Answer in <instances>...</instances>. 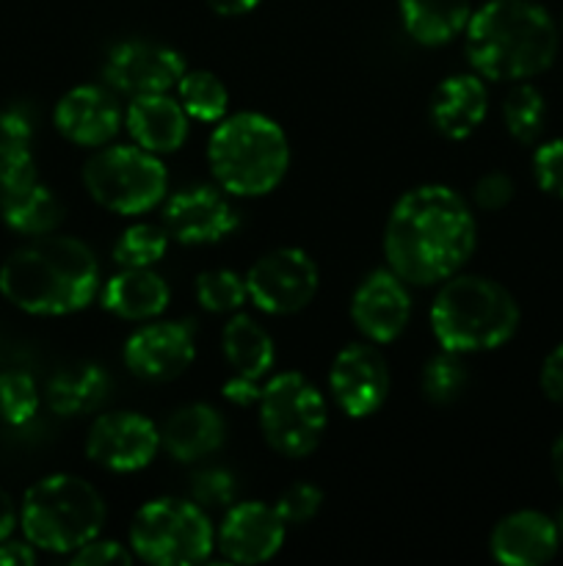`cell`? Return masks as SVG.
Masks as SVG:
<instances>
[{
	"label": "cell",
	"mask_w": 563,
	"mask_h": 566,
	"mask_svg": "<svg viewBox=\"0 0 563 566\" xmlns=\"http://www.w3.org/2000/svg\"><path fill=\"white\" fill-rule=\"evenodd\" d=\"M99 263L70 235H36L0 265V293L28 315H72L99 296Z\"/></svg>",
	"instance_id": "obj_2"
},
{
	"label": "cell",
	"mask_w": 563,
	"mask_h": 566,
	"mask_svg": "<svg viewBox=\"0 0 563 566\" xmlns=\"http://www.w3.org/2000/svg\"><path fill=\"white\" fill-rule=\"evenodd\" d=\"M33 127L22 111H0V175L33 166Z\"/></svg>",
	"instance_id": "obj_34"
},
{
	"label": "cell",
	"mask_w": 563,
	"mask_h": 566,
	"mask_svg": "<svg viewBox=\"0 0 563 566\" xmlns=\"http://www.w3.org/2000/svg\"><path fill=\"white\" fill-rule=\"evenodd\" d=\"M237 210L224 188L188 186L163 205V227L182 247H210L224 241L237 227Z\"/></svg>",
	"instance_id": "obj_14"
},
{
	"label": "cell",
	"mask_w": 563,
	"mask_h": 566,
	"mask_svg": "<svg viewBox=\"0 0 563 566\" xmlns=\"http://www.w3.org/2000/svg\"><path fill=\"white\" fill-rule=\"evenodd\" d=\"M502 122L506 130L511 133L513 142L519 144H535L544 133L546 122V103L544 94L530 83L519 81L511 92L506 94L502 103Z\"/></svg>",
	"instance_id": "obj_29"
},
{
	"label": "cell",
	"mask_w": 563,
	"mask_h": 566,
	"mask_svg": "<svg viewBox=\"0 0 563 566\" xmlns=\"http://www.w3.org/2000/svg\"><path fill=\"white\" fill-rule=\"evenodd\" d=\"M533 177L541 191L563 199V138L539 144L533 155Z\"/></svg>",
	"instance_id": "obj_37"
},
{
	"label": "cell",
	"mask_w": 563,
	"mask_h": 566,
	"mask_svg": "<svg viewBox=\"0 0 563 566\" xmlns=\"http://www.w3.org/2000/svg\"><path fill=\"white\" fill-rule=\"evenodd\" d=\"M320 274L304 249L279 247L254 260L246 274L248 302L268 315H296L315 298Z\"/></svg>",
	"instance_id": "obj_10"
},
{
	"label": "cell",
	"mask_w": 563,
	"mask_h": 566,
	"mask_svg": "<svg viewBox=\"0 0 563 566\" xmlns=\"http://www.w3.org/2000/svg\"><path fill=\"white\" fill-rule=\"evenodd\" d=\"M259 379H248V376H241L235 374L230 381H224V398L230 403H235V407H257L259 396H263V387L257 385Z\"/></svg>",
	"instance_id": "obj_41"
},
{
	"label": "cell",
	"mask_w": 563,
	"mask_h": 566,
	"mask_svg": "<svg viewBox=\"0 0 563 566\" xmlns=\"http://www.w3.org/2000/svg\"><path fill=\"white\" fill-rule=\"evenodd\" d=\"M539 381H541V390H544V396L550 398V401L561 403L563 407V343L546 354L544 365H541Z\"/></svg>",
	"instance_id": "obj_40"
},
{
	"label": "cell",
	"mask_w": 563,
	"mask_h": 566,
	"mask_svg": "<svg viewBox=\"0 0 563 566\" xmlns=\"http://www.w3.org/2000/svg\"><path fill=\"white\" fill-rule=\"evenodd\" d=\"M105 514L103 495L88 481L53 473L28 486L20 506V528L36 551L72 556L99 536Z\"/></svg>",
	"instance_id": "obj_6"
},
{
	"label": "cell",
	"mask_w": 563,
	"mask_h": 566,
	"mask_svg": "<svg viewBox=\"0 0 563 566\" xmlns=\"http://www.w3.org/2000/svg\"><path fill=\"white\" fill-rule=\"evenodd\" d=\"M110 390L108 370L99 368L97 363H81L61 368L53 379L47 381V407L59 418H81L92 415L103 407Z\"/></svg>",
	"instance_id": "obj_26"
},
{
	"label": "cell",
	"mask_w": 563,
	"mask_h": 566,
	"mask_svg": "<svg viewBox=\"0 0 563 566\" xmlns=\"http://www.w3.org/2000/svg\"><path fill=\"white\" fill-rule=\"evenodd\" d=\"M39 412L36 381L25 370L0 374V420L6 426H25Z\"/></svg>",
	"instance_id": "obj_33"
},
{
	"label": "cell",
	"mask_w": 563,
	"mask_h": 566,
	"mask_svg": "<svg viewBox=\"0 0 563 566\" xmlns=\"http://www.w3.org/2000/svg\"><path fill=\"white\" fill-rule=\"evenodd\" d=\"M36 562V547L31 542H0V566H31Z\"/></svg>",
	"instance_id": "obj_42"
},
{
	"label": "cell",
	"mask_w": 563,
	"mask_h": 566,
	"mask_svg": "<svg viewBox=\"0 0 563 566\" xmlns=\"http://www.w3.org/2000/svg\"><path fill=\"white\" fill-rule=\"evenodd\" d=\"M226 440V423L210 403H188L160 426V451L182 464L199 462L219 451Z\"/></svg>",
	"instance_id": "obj_23"
},
{
	"label": "cell",
	"mask_w": 563,
	"mask_h": 566,
	"mask_svg": "<svg viewBox=\"0 0 563 566\" xmlns=\"http://www.w3.org/2000/svg\"><path fill=\"white\" fill-rule=\"evenodd\" d=\"M403 31L423 48H442L464 33L472 0H397Z\"/></svg>",
	"instance_id": "obj_25"
},
{
	"label": "cell",
	"mask_w": 563,
	"mask_h": 566,
	"mask_svg": "<svg viewBox=\"0 0 563 566\" xmlns=\"http://www.w3.org/2000/svg\"><path fill=\"white\" fill-rule=\"evenodd\" d=\"M259 429L279 457L304 459L320 446L326 423V401L307 376L287 370L263 387L257 401Z\"/></svg>",
	"instance_id": "obj_9"
},
{
	"label": "cell",
	"mask_w": 563,
	"mask_h": 566,
	"mask_svg": "<svg viewBox=\"0 0 563 566\" xmlns=\"http://www.w3.org/2000/svg\"><path fill=\"white\" fill-rule=\"evenodd\" d=\"M478 227L467 199L450 186L428 182L403 193L384 227L386 265L406 285L450 280L472 258Z\"/></svg>",
	"instance_id": "obj_1"
},
{
	"label": "cell",
	"mask_w": 563,
	"mask_h": 566,
	"mask_svg": "<svg viewBox=\"0 0 563 566\" xmlns=\"http://www.w3.org/2000/svg\"><path fill=\"white\" fill-rule=\"evenodd\" d=\"M132 558L136 556L130 547L116 539H103V536H94L81 551L72 553L75 566H130Z\"/></svg>",
	"instance_id": "obj_38"
},
{
	"label": "cell",
	"mask_w": 563,
	"mask_h": 566,
	"mask_svg": "<svg viewBox=\"0 0 563 566\" xmlns=\"http://www.w3.org/2000/svg\"><path fill=\"white\" fill-rule=\"evenodd\" d=\"M557 528H561V542H563V514H561V523H557Z\"/></svg>",
	"instance_id": "obj_46"
},
{
	"label": "cell",
	"mask_w": 563,
	"mask_h": 566,
	"mask_svg": "<svg viewBox=\"0 0 563 566\" xmlns=\"http://www.w3.org/2000/svg\"><path fill=\"white\" fill-rule=\"evenodd\" d=\"M204 3L210 6V11H215L221 17H241L248 14L259 0H204Z\"/></svg>",
	"instance_id": "obj_44"
},
{
	"label": "cell",
	"mask_w": 563,
	"mask_h": 566,
	"mask_svg": "<svg viewBox=\"0 0 563 566\" xmlns=\"http://www.w3.org/2000/svg\"><path fill=\"white\" fill-rule=\"evenodd\" d=\"M185 59L180 50L147 39H127L110 48L105 59V83L114 92L127 97L141 94H160L177 88L180 77L185 75Z\"/></svg>",
	"instance_id": "obj_11"
},
{
	"label": "cell",
	"mask_w": 563,
	"mask_h": 566,
	"mask_svg": "<svg viewBox=\"0 0 563 566\" xmlns=\"http://www.w3.org/2000/svg\"><path fill=\"white\" fill-rule=\"evenodd\" d=\"M513 180L506 175V171H489V175L480 177L472 188V199L480 210H502L513 199Z\"/></svg>",
	"instance_id": "obj_39"
},
{
	"label": "cell",
	"mask_w": 563,
	"mask_h": 566,
	"mask_svg": "<svg viewBox=\"0 0 563 566\" xmlns=\"http://www.w3.org/2000/svg\"><path fill=\"white\" fill-rule=\"evenodd\" d=\"M320 506H323V492L315 484H307V481H298V484H290L279 495V501L274 503V509L279 512V517L285 520V525H307L309 520L318 517Z\"/></svg>",
	"instance_id": "obj_36"
},
{
	"label": "cell",
	"mask_w": 563,
	"mask_h": 566,
	"mask_svg": "<svg viewBox=\"0 0 563 566\" xmlns=\"http://www.w3.org/2000/svg\"><path fill=\"white\" fill-rule=\"evenodd\" d=\"M0 216L20 235H47L64 221L55 193L36 177V164L0 175Z\"/></svg>",
	"instance_id": "obj_19"
},
{
	"label": "cell",
	"mask_w": 563,
	"mask_h": 566,
	"mask_svg": "<svg viewBox=\"0 0 563 566\" xmlns=\"http://www.w3.org/2000/svg\"><path fill=\"white\" fill-rule=\"evenodd\" d=\"M177 99L191 119L219 125L230 108V92L224 81L210 70H185L177 83Z\"/></svg>",
	"instance_id": "obj_28"
},
{
	"label": "cell",
	"mask_w": 563,
	"mask_h": 566,
	"mask_svg": "<svg viewBox=\"0 0 563 566\" xmlns=\"http://www.w3.org/2000/svg\"><path fill=\"white\" fill-rule=\"evenodd\" d=\"M423 396L436 407L453 403L467 387V365L461 363V354H453L442 348V354L425 363L423 376H419Z\"/></svg>",
	"instance_id": "obj_32"
},
{
	"label": "cell",
	"mask_w": 563,
	"mask_h": 566,
	"mask_svg": "<svg viewBox=\"0 0 563 566\" xmlns=\"http://www.w3.org/2000/svg\"><path fill=\"white\" fill-rule=\"evenodd\" d=\"M221 352L235 374L248 379H263L274 368L276 348L268 329L259 326L252 315L235 313L221 332Z\"/></svg>",
	"instance_id": "obj_27"
},
{
	"label": "cell",
	"mask_w": 563,
	"mask_h": 566,
	"mask_svg": "<svg viewBox=\"0 0 563 566\" xmlns=\"http://www.w3.org/2000/svg\"><path fill=\"white\" fill-rule=\"evenodd\" d=\"M188 122L191 116L185 114L180 99L171 97L169 92L132 97L125 114L132 144L155 155L177 153L188 138Z\"/></svg>",
	"instance_id": "obj_22"
},
{
	"label": "cell",
	"mask_w": 563,
	"mask_h": 566,
	"mask_svg": "<svg viewBox=\"0 0 563 566\" xmlns=\"http://www.w3.org/2000/svg\"><path fill=\"white\" fill-rule=\"evenodd\" d=\"M285 520L274 506L259 501L232 503L215 534L219 553L232 564H265L282 551Z\"/></svg>",
	"instance_id": "obj_16"
},
{
	"label": "cell",
	"mask_w": 563,
	"mask_h": 566,
	"mask_svg": "<svg viewBox=\"0 0 563 566\" xmlns=\"http://www.w3.org/2000/svg\"><path fill=\"white\" fill-rule=\"evenodd\" d=\"M53 125L75 147H105L125 125L119 103L103 86H75L55 103Z\"/></svg>",
	"instance_id": "obj_18"
},
{
	"label": "cell",
	"mask_w": 563,
	"mask_h": 566,
	"mask_svg": "<svg viewBox=\"0 0 563 566\" xmlns=\"http://www.w3.org/2000/svg\"><path fill=\"white\" fill-rule=\"evenodd\" d=\"M557 25L533 0H486L464 28L469 66L486 81H530L557 55Z\"/></svg>",
	"instance_id": "obj_3"
},
{
	"label": "cell",
	"mask_w": 563,
	"mask_h": 566,
	"mask_svg": "<svg viewBox=\"0 0 563 566\" xmlns=\"http://www.w3.org/2000/svg\"><path fill=\"white\" fill-rule=\"evenodd\" d=\"M486 114H489V88L478 72L445 77L431 94V125L450 142H464L472 136L484 125Z\"/></svg>",
	"instance_id": "obj_21"
},
{
	"label": "cell",
	"mask_w": 563,
	"mask_h": 566,
	"mask_svg": "<svg viewBox=\"0 0 563 566\" xmlns=\"http://www.w3.org/2000/svg\"><path fill=\"white\" fill-rule=\"evenodd\" d=\"M160 451V429L138 412H105L86 434V457L110 473H136Z\"/></svg>",
	"instance_id": "obj_13"
},
{
	"label": "cell",
	"mask_w": 563,
	"mask_h": 566,
	"mask_svg": "<svg viewBox=\"0 0 563 566\" xmlns=\"http://www.w3.org/2000/svg\"><path fill=\"white\" fill-rule=\"evenodd\" d=\"M196 359V329L191 321H155L125 343V365L141 381H171Z\"/></svg>",
	"instance_id": "obj_15"
},
{
	"label": "cell",
	"mask_w": 563,
	"mask_h": 566,
	"mask_svg": "<svg viewBox=\"0 0 563 566\" xmlns=\"http://www.w3.org/2000/svg\"><path fill=\"white\" fill-rule=\"evenodd\" d=\"M169 302V285L152 269H121L99 287V304L121 321H152Z\"/></svg>",
	"instance_id": "obj_24"
},
{
	"label": "cell",
	"mask_w": 563,
	"mask_h": 566,
	"mask_svg": "<svg viewBox=\"0 0 563 566\" xmlns=\"http://www.w3.org/2000/svg\"><path fill=\"white\" fill-rule=\"evenodd\" d=\"M329 392L346 418L362 420L379 412L390 396V368L370 343H348L329 368Z\"/></svg>",
	"instance_id": "obj_12"
},
{
	"label": "cell",
	"mask_w": 563,
	"mask_h": 566,
	"mask_svg": "<svg viewBox=\"0 0 563 566\" xmlns=\"http://www.w3.org/2000/svg\"><path fill=\"white\" fill-rule=\"evenodd\" d=\"M83 186L99 208L119 216H141L163 202L169 175L160 155L138 144H114L86 160Z\"/></svg>",
	"instance_id": "obj_8"
},
{
	"label": "cell",
	"mask_w": 563,
	"mask_h": 566,
	"mask_svg": "<svg viewBox=\"0 0 563 566\" xmlns=\"http://www.w3.org/2000/svg\"><path fill=\"white\" fill-rule=\"evenodd\" d=\"M237 497V481L230 470L208 468L191 479V501L202 509H230Z\"/></svg>",
	"instance_id": "obj_35"
},
{
	"label": "cell",
	"mask_w": 563,
	"mask_h": 566,
	"mask_svg": "<svg viewBox=\"0 0 563 566\" xmlns=\"http://www.w3.org/2000/svg\"><path fill=\"white\" fill-rule=\"evenodd\" d=\"M169 249V232L160 224L138 221L130 224L114 243V263L119 269H152Z\"/></svg>",
	"instance_id": "obj_30"
},
{
	"label": "cell",
	"mask_w": 563,
	"mask_h": 566,
	"mask_svg": "<svg viewBox=\"0 0 563 566\" xmlns=\"http://www.w3.org/2000/svg\"><path fill=\"white\" fill-rule=\"evenodd\" d=\"M557 545V523L533 509L506 514L489 536L491 558L502 566H541L555 556Z\"/></svg>",
	"instance_id": "obj_20"
},
{
	"label": "cell",
	"mask_w": 563,
	"mask_h": 566,
	"mask_svg": "<svg viewBox=\"0 0 563 566\" xmlns=\"http://www.w3.org/2000/svg\"><path fill=\"white\" fill-rule=\"evenodd\" d=\"M17 523H20V514H17L14 501L9 497V492L0 490V542L11 539Z\"/></svg>",
	"instance_id": "obj_43"
},
{
	"label": "cell",
	"mask_w": 563,
	"mask_h": 566,
	"mask_svg": "<svg viewBox=\"0 0 563 566\" xmlns=\"http://www.w3.org/2000/svg\"><path fill=\"white\" fill-rule=\"evenodd\" d=\"M519 304L489 276L453 274L431 304V332L445 352L478 354L506 346L519 329Z\"/></svg>",
	"instance_id": "obj_4"
},
{
	"label": "cell",
	"mask_w": 563,
	"mask_h": 566,
	"mask_svg": "<svg viewBox=\"0 0 563 566\" xmlns=\"http://www.w3.org/2000/svg\"><path fill=\"white\" fill-rule=\"evenodd\" d=\"M127 545L132 556L155 566L202 564L215 547L213 523L199 503L155 497L132 514Z\"/></svg>",
	"instance_id": "obj_7"
},
{
	"label": "cell",
	"mask_w": 563,
	"mask_h": 566,
	"mask_svg": "<svg viewBox=\"0 0 563 566\" xmlns=\"http://www.w3.org/2000/svg\"><path fill=\"white\" fill-rule=\"evenodd\" d=\"M412 318V296L392 269L364 276L351 298V321L370 343H392L403 335Z\"/></svg>",
	"instance_id": "obj_17"
},
{
	"label": "cell",
	"mask_w": 563,
	"mask_h": 566,
	"mask_svg": "<svg viewBox=\"0 0 563 566\" xmlns=\"http://www.w3.org/2000/svg\"><path fill=\"white\" fill-rule=\"evenodd\" d=\"M193 296L208 313H237L248 302L246 276L230 269H208L193 280Z\"/></svg>",
	"instance_id": "obj_31"
},
{
	"label": "cell",
	"mask_w": 563,
	"mask_h": 566,
	"mask_svg": "<svg viewBox=\"0 0 563 566\" xmlns=\"http://www.w3.org/2000/svg\"><path fill=\"white\" fill-rule=\"evenodd\" d=\"M552 470H555L557 484L563 486V434L557 437L555 446H552Z\"/></svg>",
	"instance_id": "obj_45"
},
{
	"label": "cell",
	"mask_w": 563,
	"mask_h": 566,
	"mask_svg": "<svg viewBox=\"0 0 563 566\" xmlns=\"http://www.w3.org/2000/svg\"><path fill=\"white\" fill-rule=\"evenodd\" d=\"M215 182L232 197H265L290 166V142L282 125L257 111L224 116L208 142Z\"/></svg>",
	"instance_id": "obj_5"
}]
</instances>
